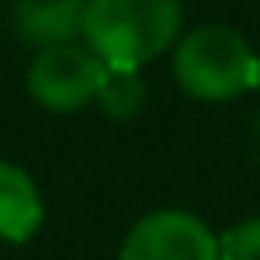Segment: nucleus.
Returning <instances> with one entry per match:
<instances>
[{"instance_id": "f257e3e1", "label": "nucleus", "mask_w": 260, "mask_h": 260, "mask_svg": "<svg viewBox=\"0 0 260 260\" xmlns=\"http://www.w3.org/2000/svg\"><path fill=\"white\" fill-rule=\"evenodd\" d=\"M182 32L178 0H89L82 40L107 64L139 72Z\"/></svg>"}, {"instance_id": "f03ea898", "label": "nucleus", "mask_w": 260, "mask_h": 260, "mask_svg": "<svg viewBox=\"0 0 260 260\" xmlns=\"http://www.w3.org/2000/svg\"><path fill=\"white\" fill-rule=\"evenodd\" d=\"M256 64L260 57L239 32L224 25H200L178 40L171 72L196 100H232L256 86Z\"/></svg>"}, {"instance_id": "7ed1b4c3", "label": "nucleus", "mask_w": 260, "mask_h": 260, "mask_svg": "<svg viewBox=\"0 0 260 260\" xmlns=\"http://www.w3.org/2000/svg\"><path fill=\"white\" fill-rule=\"evenodd\" d=\"M104 79H107V64L89 47L61 43V47L40 50L32 57L25 86L40 107L57 111V114H72L100 96Z\"/></svg>"}, {"instance_id": "20e7f679", "label": "nucleus", "mask_w": 260, "mask_h": 260, "mask_svg": "<svg viewBox=\"0 0 260 260\" xmlns=\"http://www.w3.org/2000/svg\"><path fill=\"white\" fill-rule=\"evenodd\" d=\"M118 260H221V246L196 214L157 210L128 232Z\"/></svg>"}, {"instance_id": "39448f33", "label": "nucleus", "mask_w": 260, "mask_h": 260, "mask_svg": "<svg viewBox=\"0 0 260 260\" xmlns=\"http://www.w3.org/2000/svg\"><path fill=\"white\" fill-rule=\"evenodd\" d=\"M89 0H15V29L25 43L47 50L82 36Z\"/></svg>"}, {"instance_id": "423d86ee", "label": "nucleus", "mask_w": 260, "mask_h": 260, "mask_svg": "<svg viewBox=\"0 0 260 260\" xmlns=\"http://www.w3.org/2000/svg\"><path fill=\"white\" fill-rule=\"evenodd\" d=\"M43 224V200L36 182L0 160V239L4 242H29Z\"/></svg>"}, {"instance_id": "0eeeda50", "label": "nucleus", "mask_w": 260, "mask_h": 260, "mask_svg": "<svg viewBox=\"0 0 260 260\" xmlns=\"http://www.w3.org/2000/svg\"><path fill=\"white\" fill-rule=\"evenodd\" d=\"M143 82H139V72H125V68H107V79L100 86V107L111 114V118H132L139 107H143Z\"/></svg>"}, {"instance_id": "6e6552de", "label": "nucleus", "mask_w": 260, "mask_h": 260, "mask_svg": "<svg viewBox=\"0 0 260 260\" xmlns=\"http://www.w3.org/2000/svg\"><path fill=\"white\" fill-rule=\"evenodd\" d=\"M221 260H260V217H249L228 228L221 239Z\"/></svg>"}, {"instance_id": "1a4fd4ad", "label": "nucleus", "mask_w": 260, "mask_h": 260, "mask_svg": "<svg viewBox=\"0 0 260 260\" xmlns=\"http://www.w3.org/2000/svg\"><path fill=\"white\" fill-rule=\"evenodd\" d=\"M253 89H260V64H256V86H253Z\"/></svg>"}]
</instances>
